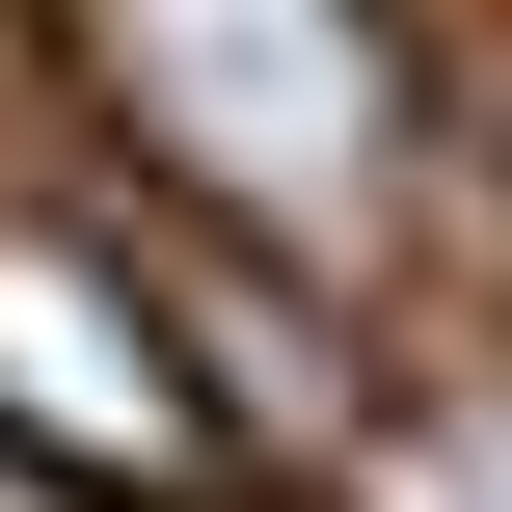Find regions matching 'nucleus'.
<instances>
[{"mask_svg": "<svg viewBox=\"0 0 512 512\" xmlns=\"http://www.w3.org/2000/svg\"><path fill=\"white\" fill-rule=\"evenodd\" d=\"M0 459L54 512H189L216 486V351H189V297H162L108 216H27V189H0Z\"/></svg>", "mask_w": 512, "mask_h": 512, "instance_id": "nucleus-2", "label": "nucleus"}, {"mask_svg": "<svg viewBox=\"0 0 512 512\" xmlns=\"http://www.w3.org/2000/svg\"><path fill=\"white\" fill-rule=\"evenodd\" d=\"M54 27L189 216H243L270 270H378V216H405V27L378 0H54Z\"/></svg>", "mask_w": 512, "mask_h": 512, "instance_id": "nucleus-1", "label": "nucleus"}, {"mask_svg": "<svg viewBox=\"0 0 512 512\" xmlns=\"http://www.w3.org/2000/svg\"><path fill=\"white\" fill-rule=\"evenodd\" d=\"M0 512H54V486H27V459H0Z\"/></svg>", "mask_w": 512, "mask_h": 512, "instance_id": "nucleus-3", "label": "nucleus"}]
</instances>
